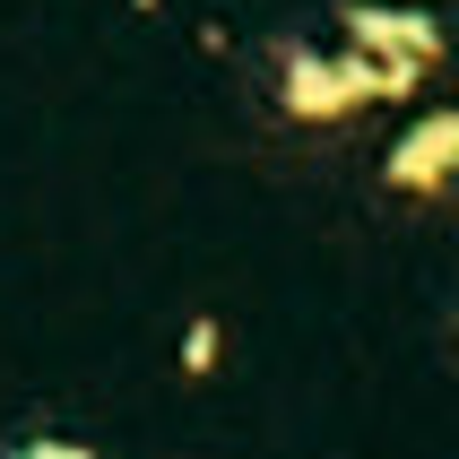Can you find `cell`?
Masks as SVG:
<instances>
[{
  "label": "cell",
  "mask_w": 459,
  "mask_h": 459,
  "mask_svg": "<svg viewBox=\"0 0 459 459\" xmlns=\"http://www.w3.org/2000/svg\"><path fill=\"white\" fill-rule=\"evenodd\" d=\"M459 182V104L425 113V122L399 130V148H390V191H416V200H434Z\"/></svg>",
  "instance_id": "3"
},
{
  "label": "cell",
  "mask_w": 459,
  "mask_h": 459,
  "mask_svg": "<svg viewBox=\"0 0 459 459\" xmlns=\"http://www.w3.org/2000/svg\"><path fill=\"white\" fill-rule=\"evenodd\" d=\"M278 96H286V113H295V122H338V113L382 104V96H373V78L356 70V52H347V44H338V52H286Z\"/></svg>",
  "instance_id": "2"
},
{
  "label": "cell",
  "mask_w": 459,
  "mask_h": 459,
  "mask_svg": "<svg viewBox=\"0 0 459 459\" xmlns=\"http://www.w3.org/2000/svg\"><path fill=\"white\" fill-rule=\"evenodd\" d=\"M9 459H96L87 442H52V434H35V442H18Z\"/></svg>",
  "instance_id": "4"
},
{
  "label": "cell",
  "mask_w": 459,
  "mask_h": 459,
  "mask_svg": "<svg viewBox=\"0 0 459 459\" xmlns=\"http://www.w3.org/2000/svg\"><path fill=\"white\" fill-rule=\"evenodd\" d=\"M338 44L356 52V70L373 78V96H408L442 70V26L425 9H382V0H356L338 18Z\"/></svg>",
  "instance_id": "1"
}]
</instances>
